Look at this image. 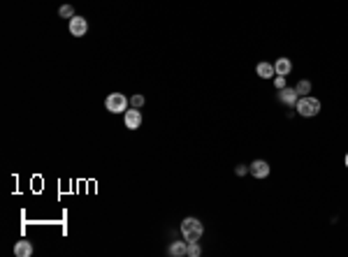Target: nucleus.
<instances>
[{
	"label": "nucleus",
	"mask_w": 348,
	"mask_h": 257,
	"mask_svg": "<svg viewBox=\"0 0 348 257\" xmlns=\"http://www.w3.org/2000/svg\"><path fill=\"white\" fill-rule=\"evenodd\" d=\"M200 255H202L200 241H188V257H200Z\"/></svg>",
	"instance_id": "obj_13"
},
{
	"label": "nucleus",
	"mask_w": 348,
	"mask_h": 257,
	"mask_svg": "<svg viewBox=\"0 0 348 257\" xmlns=\"http://www.w3.org/2000/svg\"><path fill=\"white\" fill-rule=\"evenodd\" d=\"M274 72L281 74V77H288V74L292 72V63L288 60V58H278L277 63H274Z\"/></svg>",
	"instance_id": "obj_11"
},
{
	"label": "nucleus",
	"mask_w": 348,
	"mask_h": 257,
	"mask_svg": "<svg viewBox=\"0 0 348 257\" xmlns=\"http://www.w3.org/2000/svg\"><path fill=\"white\" fill-rule=\"evenodd\" d=\"M249 171L256 179H267L270 176V164H267V160H253L249 164Z\"/></svg>",
	"instance_id": "obj_6"
},
{
	"label": "nucleus",
	"mask_w": 348,
	"mask_h": 257,
	"mask_svg": "<svg viewBox=\"0 0 348 257\" xmlns=\"http://www.w3.org/2000/svg\"><path fill=\"white\" fill-rule=\"evenodd\" d=\"M295 111H297L299 116H304V118H313V116L320 114V100L318 98H311V95H304V98L297 100Z\"/></svg>",
	"instance_id": "obj_2"
},
{
	"label": "nucleus",
	"mask_w": 348,
	"mask_h": 257,
	"mask_svg": "<svg viewBox=\"0 0 348 257\" xmlns=\"http://www.w3.org/2000/svg\"><path fill=\"white\" fill-rule=\"evenodd\" d=\"M68 28H70V35L72 37H84L88 33V21H86L84 16H72L70 21H68Z\"/></svg>",
	"instance_id": "obj_4"
},
{
	"label": "nucleus",
	"mask_w": 348,
	"mask_h": 257,
	"mask_svg": "<svg viewBox=\"0 0 348 257\" xmlns=\"http://www.w3.org/2000/svg\"><path fill=\"white\" fill-rule=\"evenodd\" d=\"M202 234H205V225H202L200 218L188 215V218L181 220V236H184L186 241H200Z\"/></svg>",
	"instance_id": "obj_1"
},
{
	"label": "nucleus",
	"mask_w": 348,
	"mask_h": 257,
	"mask_svg": "<svg viewBox=\"0 0 348 257\" xmlns=\"http://www.w3.org/2000/svg\"><path fill=\"white\" fill-rule=\"evenodd\" d=\"M58 14L63 16V19H68V21H70L72 16H74V7H72V5H63V7L58 9Z\"/></svg>",
	"instance_id": "obj_14"
},
{
	"label": "nucleus",
	"mask_w": 348,
	"mask_h": 257,
	"mask_svg": "<svg viewBox=\"0 0 348 257\" xmlns=\"http://www.w3.org/2000/svg\"><path fill=\"white\" fill-rule=\"evenodd\" d=\"M128 104H130V100L123 93H109L105 100L107 111H112V114H126V111H128Z\"/></svg>",
	"instance_id": "obj_3"
},
{
	"label": "nucleus",
	"mask_w": 348,
	"mask_h": 257,
	"mask_svg": "<svg viewBox=\"0 0 348 257\" xmlns=\"http://www.w3.org/2000/svg\"><path fill=\"white\" fill-rule=\"evenodd\" d=\"M295 91H297L299 98H304V95L311 93V81H306V79H302L297 86H295Z\"/></svg>",
	"instance_id": "obj_12"
},
{
	"label": "nucleus",
	"mask_w": 348,
	"mask_h": 257,
	"mask_svg": "<svg viewBox=\"0 0 348 257\" xmlns=\"http://www.w3.org/2000/svg\"><path fill=\"white\" fill-rule=\"evenodd\" d=\"M14 255L16 257H30L33 255V243L30 241H16L14 243Z\"/></svg>",
	"instance_id": "obj_10"
},
{
	"label": "nucleus",
	"mask_w": 348,
	"mask_h": 257,
	"mask_svg": "<svg viewBox=\"0 0 348 257\" xmlns=\"http://www.w3.org/2000/svg\"><path fill=\"white\" fill-rule=\"evenodd\" d=\"M344 164H346V167H348V153H346V157H344Z\"/></svg>",
	"instance_id": "obj_18"
},
{
	"label": "nucleus",
	"mask_w": 348,
	"mask_h": 257,
	"mask_svg": "<svg viewBox=\"0 0 348 257\" xmlns=\"http://www.w3.org/2000/svg\"><path fill=\"white\" fill-rule=\"evenodd\" d=\"M167 253H170L172 257H186V255H188V241H186V239H184V241H174Z\"/></svg>",
	"instance_id": "obj_9"
},
{
	"label": "nucleus",
	"mask_w": 348,
	"mask_h": 257,
	"mask_svg": "<svg viewBox=\"0 0 348 257\" xmlns=\"http://www.w3.org/2000/svg\"><path fill=\"white\" fill-rule=\"evenodd\" d=\"M130 104H133L135 109L144 107V95H133V98H130Z\"/></svg>",
	"instance_id": "obj_15"
},
{
	"label": "nucleus",
	"mask_w": 348,
	"mask_h": 257,
	"mask_svg": "<svg viewBox=\"0 0 348 257\" xmlns=\"http://www.w3.org/2000/svg\"><path fill=\"white\" fill-rule=\"evenodd\" d=\"M274 86H277L278 91H281V88H285V77H281V74H277V77H274Z\"/></svg>",
	"instance_id": "obj_16"
},
{
	"label": "nucleus",
	"mask_w": 348,
	"mask_h": 257,
	"mask_svg": "<svg viewBox=\"0 0 348 257\" xmlns=\"http://www.w3.org/2000/svg\"><path fill=\"white\" fill-rule=\"evenodd\" d=\"M123 123H126V128L128 130H137L142 125V111L135 107H130L126 114H123Z\"/></svg>",
	"instance_id": "obj_5"
},
{
	"label": "nucleus",
	"mask_w": 348,
	"mask_h": 257,
	"mask_svg": "<svg viewBox=\"0 0 348 257\" xmlns=\"http://www.w3.org/2000/svg\"><path fill=\"white\" fill-rule=\"evenodd\" d=\"M246 171H249V167H246V164H237V167H235V174H237V176H244Z\"/></svg>",
	"instance_id": "obj_17"
},
{
	"label": "nucleus",
	"mask_w": 348,
	"mask_h": 257,
	"mask_svg": "<svg viewBox=\"0 0 348 257\" xmlns=\"http://www.w3.org/2000/svg\"><path fill=\"white\" fill-rule=\"evenodd\" d=\"M278 100L283 102V104H288V107H295L299 100V95L295 88H281V91H278Z\"/></svg>",
	"instance_id": "obj_7"
},
{
	"label": "nucleus",
	"mask_w": 348,
	"mask_h": 257,
	"mask_svg": "<svg viewBox=\"0 0 348 257\" xmlns=\"http://www.w3.org/2000/svg\"><path fill=\"white\" fill-rule=\"evenodd\" d=\"M256 74H258L260 79H274V77H277V72H274V65H272V63H265V60H263V63H258Z\"/></svg>",
	"instance_id": "obj_8"
}]
</instances>
